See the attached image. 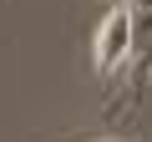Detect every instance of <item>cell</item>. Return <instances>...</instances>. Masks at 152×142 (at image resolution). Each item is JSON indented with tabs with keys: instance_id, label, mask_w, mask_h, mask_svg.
Masks as SVG:
<instances>
[{
	"instance_id": "1",
	"label": "cell",
	"mask_w": 152,
	"mask_h": 142,
	"mask_svg": "<svg viewBox=\"0 0 152 142\" xmlns=\"http://www.w3.org/2000/svg\"><path fill=\"white\" fill-rule=\"evenodd\" d=\"M137 46V26H132V0H117V5L102 15L96 26V41H91V66L102 71V76H117L122 61L132 56Z\"/></svg>"
},
{
	"instance_id": "2",
	"label": "cell",
	"mask_w": 152,
	"mask_h": 142,
	"mask_svg": "<svg viewBox=\"0 0 152 142\" xmlns=\"http://www.w3.org/2000/svg\"><path fill=\"white\" fill-rule=\"evenodd\" d=\"M102 142H117V137H102Z\"/></svg>"
}]
</instances>
